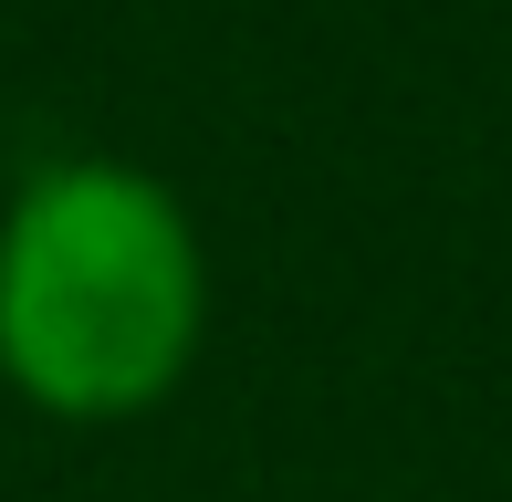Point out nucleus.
Returning a JSON list of instances; mask_svg holds the SVG:
<instances>
[{
  "instance_id": "1",
  "label": "nucleus",
  "mask_w": 512,
  "mask_h": 502,
  "mask_svg": "<svg viewBox=\"0 0 512 502\" xmlns=\"http://www.w3.org/2000/svg\"><path fill=\"white\" fill-rule=\"evenodd\" d=\"M209 356V231L147 157H42L0 199V387L53 429H136Z\"/></svg>"
}]
</instances>
